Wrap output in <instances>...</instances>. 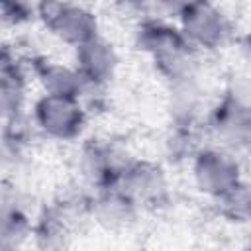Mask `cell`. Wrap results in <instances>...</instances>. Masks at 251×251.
Wrapping results in <instances>:
<instances>
[{"mask_svg":"<svg viewBox=\"0 0 251 251\" xmlns=\"http://www.w3.org/2000/svg\"><path fill=\"white\" fill-rule=\"evenodd\" d=\"M37 120L45 131L67 137L80 124V108L75 104L73 96L49 94L37 104Z\"/></svg>","mask_w":251,"mask_h":251,"instance_id":"obj_1","label":"cell"}]
</instances>
